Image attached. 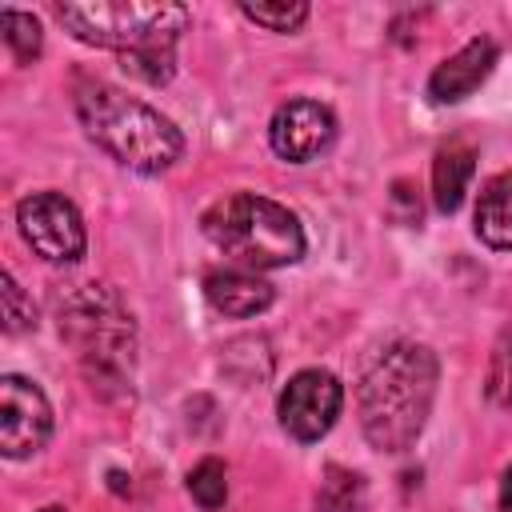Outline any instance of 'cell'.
I'll return each instance as SVG.
<instances>
[{"label": "cell", "instance_id": "obj_8", "mask_svg": "<svg viewBox=\"0 0 512 512\" xmlns=\"http://www.w3.org/2000/svg\"><path fill=\"white\" fill-rule=\"evenodd\" d=\"M52 436V404L28 376L8 372L0 380V452L8 460L36 456Z\"/></svg>", "mask_w": 512, "mask_h": 512}, {"label": "cell", "instance_id": "obj_15", "mask_svg": "<svg viewBox=\"0 0 512 512\" xmlns=\"http://www.w3.org/2000/svg\"><path fill=\"white\" fill-rule=\"evenodd\" d=\"M0 32H4V44L8 52L16 56V64H32L44 48V32H40V20L20 12V8H4L0 12Z\"/></svg>", "mask_w": 512, "mask_h": 512}, {"label": "cell", "instance_id": "obj_18", "mask_svg": "<svg viewBox=\"0 0 512 512\" xmlns=\"http://www.w3.org/2000/svg\"><path fill=\"white\" fill-rule=\"evenodd\" d=\"M0 308H4V332L8 336H20V332L36 328V308L24 296V288L16 284L12 272H0Z\"/></svg>", "mask_w": 512, "mask_h": 512}, {"label": "cell", "instance_id": "obj_16", "mask_svg": "<svg viewBox=\"0 0 512 512\" xmlns=\"http://www.w3.org/2000/svg\"><path fill=\"white\" fill-rule=\"evenodd\" d=\"M188 496L204 508V512H220L228 500V468L216 456H204L192 472H188Z\"/></svg>", "mask_w": 512, "mask_h": 512}, {"label": "cell", "instance_id": "obj_9", "mask_svg": "<svg viewBox=\"0 0 512 512\" xmlns=\"http://www.w3.org/2000/svg\"><path fill=\"white\" fill-rule=\"evenodd\" d=\"M336 140V116L320 100H288L268 120V144L288 164H308L324 156Z\"/></svg>", "mask_w": 512, "mask_h": 512}, {"label": "cell", "instance_id": "obj_20", "mask_svg": "<svg viewBox=\"0 0 512 512\" xmlns=\"http://www.w3.org/2000/svg\"><path fill=\"white\" fill-rule=\"evenodd\" d=\"M392 204L404 208V212H400L404 224H416V220H420V200L412 196V188H408L404 180H396V188H392Z\"/></svg>", "mask_w": 512, "mask_h": 512}, {"label": "cell", "instance_id": "obj_1", "mask_svg": "<svg viewBox=\"0 0 512 512\" xmlns=\"http://www.w3.org/2000/svg\"><path fill=\"white\" fill-rule=\"evenodd\" d=\"M436 380L440 364L428 344L400 340L376 352L356 388L364 440L376 452H408L432 416Z\"/></svg>", "mask_w": 512, "mask_h": 512}, {"label": "cell", "instance_id": "obj_19", "mask_svg": "<svg viewBox=\"0 0 512 512\" xmlns=\"http://www.w3.org/2000/svg\"><path fill=\"white\" fill-rule=\"evenodd\" d=\"M240 16L268 28V32H296L304 20H308V4H240Z\"/></svg>", "mask_w": 512, "mask_h": 512}, {"label": "cell", "instance_id": "obj_13", "mask_svg": "<svg viewBox=\"0 0 512 512\" xmlns=\"http://www.w3.org/2000/svg\"><path fill=\"white\" fill-rule=\"evenodd\" d=\"M476 172V152L468 144H448L432 160V200L440 212H456Z\"/></svg>", "mask_w": 512, "mask_h": 512}, {"label": "cell", "instance_id": "obj_12", "mask_svg": "<svg viewBox=\"0 0 512 512\" xmlns=\"http://www.w3.org/2000/svg\"><path fill=\"white\" fill-rule=\"evenodd\" d=\"M476 236L496 252H512V172H496L480 188Z\"/></svg>", "mask_w": 512, "mask_h": 512}, {"label": "cell", "instance_id": "obj_5", "mask_svg": "<svg viewBox=\"0 0 512 512\" xmlns=\"http://www.w3.org/2000/svg\"><path fill=\"white\" fill-rule=\"evenodd\" d=\"M56 20L92 48H112L116 56L140 48H176L192 12L168 0H96V4H60Z\"/></svg>", "mask_w": 512, "mask_h": 512}, {"label": "cell", "instance_id": "obj_14", "mask_svg": "<svg viewBox=\"0 0 512 512\" xmlns=\"http://www.w3.org/2000/svg\"><path fill=\"white\" fill-rule=\"evenodd\" d=\"M364 476L344 468V464H328L320 492H316V512H360L364 508Z\"/></svg>", "mask_w": 512, "mask_h": 512}, {"label": "cell", "instance_id": "obj_22", "mask_svg": "<svg viewBox=\"0 0 512 512\" xmlns=\"http://www.w3.org/2000/svg\"><path fill=\"white\" fill-rule=\"evenodd\" d=\"M40 512H68L64 504H48V508H40Z\"/></svg>", "mask_w": 512, "mask_h": 512}, {"label": "cell", "instance_id": "obj_17", "mask_svg": "<svg viewBox=\"0 0 512 512\" xmlns=\"http://www.w3.org/2000/svg\"><path fill=\"white\" fill-rule=\"evenodd\" d=\"M120 72H128L140 84H168L176 76V48H140V52H124L120 56Z\"/></svg>", "mask_w": 512, "mask_h": 512}, {"label": "cell", "instance_id": "obj_10", "mask_svg": "<svg viewBox=\"0 0 512 512\" xmlns=\"http://www.w3.org/2000/svg\"><path fill=\"white\" fill-rule=\"evenodd\" d=\"M496 56L500 52H496V44L488 36L468 40L460 52H452L444 64H436V72L428 76V96L436 104H460V100H468L488 80V72L496 68Z\"/></svg>", "mask_w": 512, "mask_h": 512}, {"label": "cell", "instance_id": "obj_21", "mask_svg": "<svg viewBox=\"0 0 512 512\" xmlns=\"http://www.w3.org/2000/svg\"><path fill=\"white\" fill-rule=\"evenodd\" d=\"M500 512H512V468L500 476Z\"/></svg>", "mask_w": 512, "mask_h": 512}, {"label": "cell", "instance_id": "obj_2", "mask_svg": "<svg viewBox=\"0 0 512 512\" xmlns=\"http://www.w3.org/2000/svg\"><path fill=\"white\" fill-rule=\"evenodd\" d=\"M76 116L96 148H104L116 164L140 172V176H160L168 172L180 152L184 136L180 128L152 104L128 96L124 88L108 80H80L72 92Z\"/></svg>", "mask_w": 512, "mask_h": 512}, {"label": "cell", "instance_id": "obj_7", "mask_svg": "<svg viewBox=\"0 0 512 512\" xmlns=\"http://www.w3.org/2000/svg\"><path fill=\"white\" fill-rule=\"evenodd\" d=\"M340 408H344V384L328 368H300L276 396V420L300 444L328 436Z\"/></svg>", "mask_w": 512, "mask_h": 512}, {"label": "cell", "instance_id": "obj_23", "mask_svg": "<svg viewBox=\"0 0 512 512\" xmlns=\"http://www.w3.org/2000/svg\"><path fill=\"white\" fill-rule=\"evenodd\" d=\"M508 408H512V392H508Z\"/></svg>", "mask_w": 512, "mask_h": 512}, {"label": "cell", "instance_id": "obj_4", "mask_svg": "<svg viewBox=\"0 0 512 512\" xmlns=\"http://www.w3.org/2000/svg\"><path fill=\"white\" fill-rule=\"evenodd\" d=\"M200 228L232 264H240L248 272L288 268L308 248L296 212H288L284 204L256 196V192H232V196L216 200L200 216Z\"/></svg>", "mask_w": 512, "mask_h": 512}, {"label": "cell", "instance_id": "obj_6", "mask_svg": "<svg viewBox=\"0 0 512 512\" xmlns=\"http://www.w3.org/2000/svg\"><path fill=\"white\" fill-rule=\"evenodd\" d=\"M16 228L24 244L48 264H76L88 252L80 208L60 192H32L16 204Z\"/></svg>", "mask_w": 512, "mask_h": 512}, {"label": "cell", "instance_id": "obj_11", "mask_svg": "<svg viewBox=\"0 0 512 512\" xmlns=\"http://www.w3.org/2000/svg\"><path fill=\"white\" fill-rule=\"evenodd\" d=\"M204 296H208V304H212L220 316H236V320L260 316V312L272 308V300H276L272 284L260 280V276L248 272V268L208 272V276H204Z\"/></svg>", "mask_w": 512, "mask_h": 512}, {"label": "cell", "instance_id": "obj_3", "mask_svg": "<svg viewBox=\"0 0 512 512\" xmlns=\"http://www.w3.org/2000/svg\"><path fill=\"white\" fill-rule=\"evenodd\" d=\"M60 336L76 348V360L92 388H124L136 360V320L108 284H76L60 300Z\"/></svg>", "mask_w": 512, "mask_h": 512}]
</instances>
